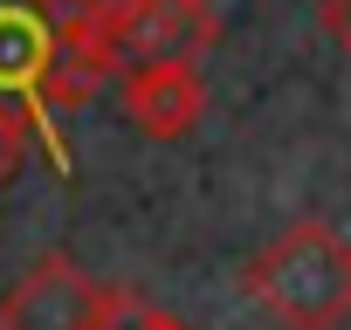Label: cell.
<instances>
[{
    "label": "cell",
    "mask_w": 351,
    "mask_h": 330,
    "mask_svg": "<svg viewBox=\"0 0 351 330\" xmlns=\"http://www.w3.org/2000/svg\"><path fill=\"white\" fill-rule=\"evenodd\" d=\"M317 14H324V28L351 49V0H317Z\"/></svg>",
    "instance_id": "9"
},
{
    "label": "cell",
    "mask_w": 351,
    "mask_h": 330,
    "mask_svg": "<svg viewBox=\"0 0 351 330\" xmlns=\"http://www.w3.org/2000/svg\"><path fill=\"white\" fill-rule=\"evenodd\" d=\"M28 138H35V110L21 97H0V186H14L21 179V165H28Z\"/></svg>",
    "instance_id": "8"
},
{
    "label": "cell",
    "mask_w": 351,
    "mask_h": 330,
    "mask_svg": "<svg viewBox=\"0 0 351 330\" xmlns=\"http://www.w3.org/2000/svg\"><path fill=\"white\" fill-rule=\"evenodd\" d=\"M152 330H186V323H180V316H165V309H158V323H152Z\"/></svg>",
    "instance_id": "10"
},
{
    "label": "cell",
    "mask_w": 351,
    "mask_h": 330,
    "mask_svg": "<svg viewBox=\"0 0 351 330\" xmlns=\"http://www.w3.org/2000/svg\"><path fill=\"white\" fill-rule=\"evenodd\" d=\"M97 303V275L76 255H42L0 296V330H83Z\"/></svg>",
    "instance_id": "5"
},
{
    "label": "cell",
    "mask_w": 351,
    "mask_h": 330,
    "mask_svg": "<svg viewBox=\"0 0 351 330\" xmlns=\"http://www.w3.org/2000/svg\"><path fill=\"white\" fill-rule=\"evenodd\" d=\"M124 62H200L214 49L207 0H104Z\"/></svg>",
    "instance_id": "3"
},
{
    "label": "cell",
    "mask_w": 351,
    "mask_h": 330,
    "mask_svg": "<svg viewBox=\"0 0 351 330\" xmlns=\"http://www.w3.org/2000/svg\"><path fill=\"white\" fill-rule=\"evenodd\" d=\"M241 289L282 330H344V316H351V241L324 220H296L241 268Z\"/></svg>",
    "instance_id": "1"
},
{
    "label": "cell",
    "mask_w": 351,
    "mask_h": 330,
    "mask_svg": "<svg viewBox=\"0 0 351 330\" xmlns=\"http://www.w3.org/2000/svg\"><path fill=\"white\" fill-rule=\"evenodd\" d=\"M42 21H49V49H56L42 110H76L124 69L110 14H104V0H42Z\"/></svg>",
    "instance_id": "2"
},
{
    "label": "cell",
    "mask_w": 351,
    "mask_h": 330,
    "mask_svg": "<svg viewBox=\"0 0 351 330\" xmlns=\"http://www.w3.org/2000/svg\"><path fill=\"white\" fill-rule=\"evenodd\" d=\"M117 97H124L131 131L152 138V144H180L207 117V83H200L193 62H124Z\"/></svg>",
    "instance_id": "4"
},
{
    "label": "cell",
    "mask_w": 351,
    "mask_h": 330,
    "mask_svg": "<svg viewBox=\"0 0 351 330\" xmlns=\"http://www.w3.org/2000/svg\"><path fill=\"white\" fill-rule=\"evenodd\" d=\"M49 21L42 0H0V97H21L42 117V90H49Z\"/></svg>",
    "instance_id": "6"
},
{
    "label": "cell",
    "mask_w": 351,
    "mask_h": 330,
    "mask_svg": "<svg viewBox=\"0 0 351 330\" xmlns=\"http://www.w3.org/2000/svg\"><path fill=\"white\" fill-rule=\"evenodd\" d=\"M158 309L131 289V282H97V303H90V323L83 330H152Z\"/></svg>",
    "instance_id": "7"
}]
</instances>
